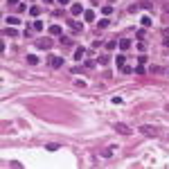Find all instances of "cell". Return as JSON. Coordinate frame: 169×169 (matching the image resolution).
I'll return each mask as SVG.
<instances>
[{"label": "cell", "instance_id": "obj_1", "mask_svg": "<svg viewBox=\"0 0 169 169\" xmlns=\"http://www.w3.org/2000/svg\"><path fill=\"white\" fill-rule=\"evenodd\" d=\"M68 27H70L75 34H81V32H84V25H81V23H77V20H72V18H68Z\"/></svg>", "mask_w": 169, "mask_h": 169}, {"label": "cell", "instance_id": "obj_2", "mask_svg": "<svg viewBox=\"0 0 169 169\" xmlns=\"http://www.w3.org/2000/svg\"><path fill=\"white\" fill-rule=\"evenodd\" d=\"M47 63H50V68H61V66H63V57H57V54H52L50 59H47Z\"/></svg>", "mask_w": 169, "mask_h": 169}, {"label": "cell", "instance_id": "obj_3", "mask_svg": "<svg viewBox=\"0 0 169 169\" xmlns=\"http://www.w3.org/2000/svg\"><path fill=\"white\" fill-rule=\"evenodd\" d=\"M115 131H117V133H122V135H131V133H133V131H131L126 124H122V122H117V124H115Z\"/></svg>", "mask_w": 169, "mask_h": 169}, {"label": "cell", "instance_id": "obj_4", "mask_svg": "<svg viewBox=\"0 0 169 169\" xmlns=\"http://www.w3.org/2000/svg\"><path fill=\"white\" fill-rule=\"evenodd\" d=\"M36 47H41V50H50L52 41H50V38H38V41H36Z\"/></svg>", "mask_w": 169, "mask_h": 169}, {"label": "cell", "instance_id": "obj_5", "mask_svg": "<svg viewBox=\"0 0 169 169\" xmlns=\"http://www.w3.org/2000/svg\"><path fill=\"white\" fill-rule=\"evenodd\" d=\"M70 11H72V16H81V14H84L86 9L81 7V5H79V2H75V5H72V7H70Z\"/></svg>", "mask_w": 169, "mask_h": 169}, {"label": "cell", "instance_id": "obj_6", "mask_svg": "<svg viewBox=\"0 0 169 169\" xmlns=\"http://www.w3.org/2000/svg\"><path fill=\"white\" fill-rule=\"evenodd\" d=\"M140 133H144V135H158V131H156V128H151V126H140Z\"/></svg>", "mask_w": 169, "mask_h": 169}, {"label": "cell", "instance_id": "obj_7", "mask_svg": "<svg viewBox=\"0 0 169 169\" xmlns=\"http://www.w3.org/2000/svg\"><path fill=\"white\" fill-rule=\"evenodd\" d=\"M117 47H119V50H128V47H131V38H119Z\"/></svg>", "mask_w": 169, "mask_h": 169}, {"label": "cell", "instance_id": "obj_8", "mask_svg": "<svg viewBox=\"0 0 169 169\" xmlns=\"http://www.w3.org/2000/svg\"><path fill=\"white\" fill-rule=\"evenodd\" d=\"M84 18L88 20V23H93V20H95V11H93V9H86V11H84Z\"/></svg>", "mask_w": 169, "mask_h": 169}, {"label": "cell", "instance_id": "obj_9", "mask_svg": "<svg viewBox=\"0 0 169 169\" xmlns=\"http://www.w3.org/2000/svg\"><path fill=\"white\" fill-rule=\"evenodd\" d=\"M29 16H41V7L38 5H32L29 7Z\"/></svg>", "mask_w": 169, "mask_h": 169}, {"label": "cell", "instance_id": "obj_10", "mask_svg": "<svg viewBox=\"0 0 169 169\" xmlns=\"http://www.w3.org/2000/svg\"><path fill=\"white\" fill-rule=\"evenodd\" d=\"M84 54H86L84 47H77V50H75V59H77V61H81V59H84Z\"/></svg>", "mask_w": 169, "mask_h": 169}, {"label": "cell", "instance_id": "obj_11", "mask_svg": "<svg viewBox=\"0 0 169 169\" xmlns=\"http://www.w3.org/2000/svg\"><path fill=\"white\" fill-rule=\"evenodd\" d=\"M133 72H135V75H147V68L140 63V66H135V68H133Z\"/></svg>", "mask_w": 169, "mask_h": 169}, {"label": "cell", "instance_id": "obj_12", "mask_svg": "<svg viewBox=\"0 0 169 169\" xmlns=\"http://www.w3.org/2000/svg\"><path fill=\"white\" fill-rule=\"evenodd\" d=\"M97 61H99L101 66H108V63H110V57H108V54H101V57H99Z\"/></svg>", "mask_w": 169, "mask_h": 169}, {"label": "cell", "instance_id": "obj_13", "mask_svg": "<svg viewBox=\"0 0 169 169\" xmlns=\"http://www.w3.org/2000/svg\"><path fill=\"white\" fill-rule=\"evenodd\" d=\"M27 63H29V66H36V63H38V57H36V54H29V57H27Z\"/></svg>", "mask_w": 169, "mask_h": 169}, {"label": "cell", "instance_id": "obj_14", "mask_svg": "<svg viewBox=\"0 0 169 169\" xmlns=\"http://www.w3.org/2000/svg\"><path fill=\"white\" fill-rule=\"evenodd\" d=\"M144 36H147V32H144V27L135 32V38H138V41H144Z\"/></svg>", "mask_w": 169, "mask_h": 169}, {"label": "cell", "instance_id": "obj_15", "mask_svg": "<svg viewBox=\"0 0 169 169\" xmlns=\"http://www.w3.org/2000/svg\"><path fill=\"white\" fill-rule=\"evenodd\" d=\"M47 32H50V34H54V36H59V34H61V27H59V25H52L50 29H47Z\"/></svg>", "mask_w": 169, "mask_h": 169}, {"label": "cell", "instance_id": "obj_16", "mask_svg": "<svg viewBox=\"0 0 169 169\" xmlns=\"http://www.w3.org/2000/svg\"><path fill=\"white\" fill-rule=\"evenodd\" d=\"M7 23H9V25H18V23H20V18H16V16H7Z\"/></svg>", "mask_w": 169, "mask_h": 169}, {"label": "cell", "instance_id": "obj_17", "mask_svg": "<svg viewBox=\"0 0 169 169\" xmlns=\"http://www.w3.org/2000/svg\"><path fill=\"white\" fill-rule=\"evenodd\" d=\"M5 36H18L14 27H5Z\"/></svg>", "mask_w": 169, "mask_h": 169}, {"label": "cell", "instance_id": "obj_18", "mask_svg": "<svg viewBox=\"0 0 169 169\" xmlns=\"http://www.w3.org/2000/svg\"><path fill=\"white\" fill-rule=\"evenodd\" d=\"M115 63H117L119 68H122V66H126V59H124V54H119L117 59H115Z\"/></svg>", "mask_w": 169, "mask_h": 169}, {"label": "cell", "instance_id": "obj_19", "mask_svg": "<svg viewBox=\"0 0 169 169\" xmlns=\"http://www.w3.org/2000/svg\"><path fill=\"white\" fill-rule=\"evenodd\" d=\"M34 29H36V32H41V29H43V20H34Z\"/></svg>", "mask_w": 169, "mask_h": 169}, {"label": "cell", "instance_id": "obj_20", "mask_svg": "<svg viewBox=\"0 0 169 169\" xmlns=\"http://www.w3.org/2000/svg\"><path fill=\"white\" fill-rule=\"evenodd\" d=\"M115 45H119V41H108L106 43V50H115Z\"/></svg>", "mask_w": 169, "mask_h": 169}, {"label": "cell", "instance_id": "obj_21", "mask_svg": "<svg viewBox=\"0 0 169 169\" xmlns=\"http://www.w3.org/2000/svg\"><path fill=\"white\" fill-rule=\"evenodd\" d=\"M101 11H104L106 16H110V14H113V7H110V5H106V7H101Z\"/></svg>", "mask_w": 169, "mask_h": 169}, {"label": "cell", "instance_id": "obj_22", "mask_svg": "<svg viewBox=\"0 0 169 169\" xmlns=\"http://www.w3.org/2000/svg\"><path fill=\"white\" fill-rule=\"evenodd\" d=\"M138 7H142V9H151V2H149V0H144V2H140Z\"/></svg>", "mask_w": 169, "mask_h": 169}, {"label": "cell", "instance_id": "obj_23", "mask_svg": "<svg viewBox=\"0 0 169 169\" xmlns=\"http://www.w3.org/2000/svg\"><path fill=\"white\" fill-rule=\"evenodd\" d=\"M122 72H124V75H131V72H133V68H131V66H122Z\"/></svg>", "mask_w": 169, "mask_h": 169}, {"label": "cell", "instance_id": "obj_24", "mask_svg": "<svg viewBox=\"0 0 169 169\" xmlns=\"http://www.w3.org/2000/svg\"><path fill=\"white\" fill-rule=\"evenodd\" d=\"M61 43H63V45H72V41H70L68 36H63V34H61Z\"/></svg>", "mask_w": 169, "mask_h": 169}, {"label": "cell", "instance_id": "obj_25", "mask_svg": "<svg viewBox=\"0 0 169 169\" xmlns=\"http://www.w3.org/2000/svg\"><path fill=\"white\" fill-rule=\"evenodd\" d=\"M151 25V18H142V27H149Z\"/></svg>", "mask_w": 169, "mask_h": 169}, {"label": "cell", "instance_id": "obj_26", "mask_svg": "<svg viewBox=\"0 0 169 169\" xmlns=\"http://www.w3.org/2000/svg\"><path fill=\"white\" fill-rule=\"evenodd\" d=\"M108 23H110L108 18H104V20H99V27H108Z\"/></svg>", "mask_w": 169, "mask_h": 169}, {"label": "cell", "instance_id": "obj_27", "mask_svg": "<svg viewBox=\"0 0 169 169\" xmlns=\"http://www.w3.org/2000/svg\"><path fill=\"white\" fill-rule=\"evenodd\" d=\"M7 5H18V0H7Z\"/></svg>", "mask_w": 169, "mask_h": 169}, {"label": "cell", "instance_id": "obj_28", "mask_svg": "<svg viewBox=\"0 0 169 169\" xmlns=\"http://www.w3.org/2000/svg\"><path fill=\"white\" fill-rule=\"evenodd\" d=\"M57 2H59V5H68V2H70V0H57Z\"/></svg>", "mask_w": 169, "mask_h": 169}, {"label": "cell", "instance_id": "obj_29", "mask_svg": "<svg viewBox=\"0 0 169 169\" xmlns=\"http://www.w3.org/2000/svg\"><path fill=\"white\" fill-rule=\"evenodd\" d=\"M43 2H52V0H43Z\"/></svg>", "mask_w": 169, "mask_h": 169}, {"label": "cell", "instance_id": "obj_30", "mask_svg": "<svg viewBox=\"0 0 169 169\" xmlns=\"http://www.w3.org/2000/svg\"><path fill=\"white\" fill-rule=\"evenodd\" d=\"M167 75H169V72H167Z\"/></svg>", "mask_w": 169, "mask_h": 169}]
</instances>
